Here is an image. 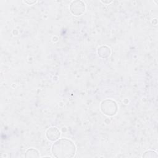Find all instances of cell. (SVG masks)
<instances>
[{
    "mask_svg": "<svg viewBox=\"0 0 158 158\" xmlns=\"http://www.w3.org/2000/svg\"><path fill=\"white\" fill-rule=\"evenodd\" d=\"M76 152V146L72 141L68 139H61L57 141L52 147V153L56 157H72Z\"/></svg>",
    "mask_w": 158,
    "mask_h": 158,
    "instance_id": "obj_1",
    "label": "cell"
},
{
    "mask_svg": "<svg viewBox=\"0 0 158 158\" xmlns=\"http://www.w3.org/2000/svg\"><path fill=\"white\" fill-rule=\"evenodd\" d=\"M143 157H157V154L156 152L153 151H146L144 154L143 155Z\"/></svg>",
    "mask_w": 158,
    "mask_h": 158,
    "instance_id": "obj_4",
    "label": "cell"
},
{
    "mask_svg": "<svg viewBox=\"0 0 158 158\" xmlns=\"http://www.w3.org/2000/svg\"><path fill=\"white\" fill-rule=\"evenodd\" d=\"M60 132L56 127H51L46 132V137L48 140L56 141L60 137Z\"/></svg>",
    "mask_w": 158,
    "mask_h": 158,
    "instance_id": "obj_2",
    "label": "cell"
},
{
    "mask_svg": "<svg viewBox=\"0 0 158 158\" xmlns=\"http://www.w3.org/2000/svg\"><path fill=\"white\" fill-rule=\"evenodd\" d=\"M25 157H33V158L39 157L40 154L37 149H35L34 148H30V149H29L26 152V154H25Z\"/></svg>",
    "mask_w": 158,
    "mask_h": 158,
    "instance_id": "obj_3",
    "label": "cell"
},
{
    "mask_svg": "<svg viewBox=\"0 0 158 158\" xmlns=\"http://www.w3.org/2000/svg\"><path fill=\"white\" fill-rule=\"evenodd\" d=\"M102 2L104 3H111L112 1H107V2H104V1H102Z\"/></svg>",
    "mask_w": 158,
    "mask_h": 158,
    "instance_id": "obj_5",
    "label": "cell"
}]
</instances>
